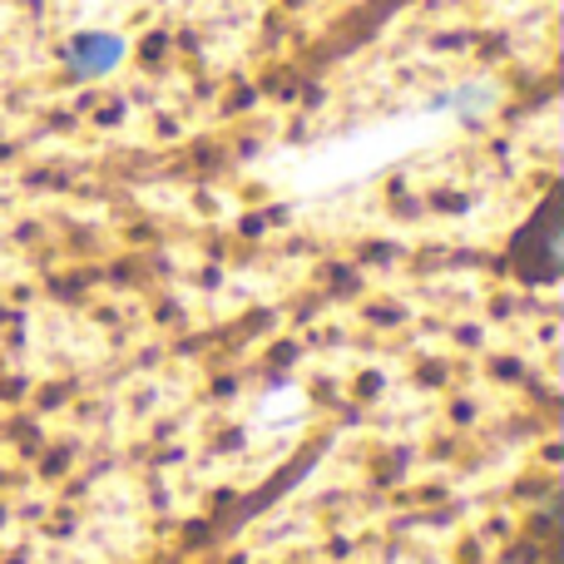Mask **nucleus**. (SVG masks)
Instances as JSON below:
<instances>
[{
  "mask_svg": "<svg viewBox=\"0 0 564 564\" xmlns=\"http://www.w3.org/2000/svg\"><path fill=\"white\" fill-rule=\"evenodd\" d=\"M119 55H124V40L119 35H79L75 45H69V65H75L79 75H105V69L119 65Z\"/></svg>",
  "mask_w": 564,
  "mask_h": 564,
  "instance_id": "obj_1",
  "label": "nucleus"
}]
</instances>
